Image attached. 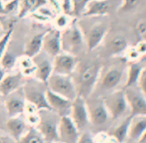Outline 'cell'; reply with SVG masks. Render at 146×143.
Here are the masks:
<instances>
[{
    "instance_id": "obj_1",
    "label": "cell",
    "mask_w": 146,
    "mask_h": 143,
    "mask_svg": "<svg viewBox=\"0 0 146 143\" xmlns=\"http://www.w3.org/2000/svg\"><path fill=\"white\" fill-rule=\"evenodd\" d=\"M101 70L100 64L95 61L83 63L79 61L75 71L71 75L79 96L87 99L92 94L97 86Z\"/></svg>"
},
{
    "instance_id": "obj_2",
    "label": "cell",
    "mask_w": 146,
    "mask_h": 143,
    "mask_svg": "<svg viewBox=\"0 0 146 143\" xmlns=\"http://www.w3.org/2000/svg\"><path fill=\"white\" fill-rule=\"evenodd\" d=\"M83 46H85L83 32L80 28L77 18H75L66 29L61 31L62 52L76 56L82 50Z\"/></svg>"
},
{
    "instance_id": "obj_3",
    "label": "cell",
    "mask_w": 146,
    "mask_h": 143,
    "mask_svg": "<svg viewBox=\"0 0 146 143\" xmlns=\"http://www.w3.org/2000/svg\"><path fill=\"white\" fill-rule=\"evenodd\" d=\"M46 88L71 101L74 100L78 95L74 81L72 77L68 75L52 73L46 83Z\"/></svg>"
},
{
    "instance_id": "obj_4",
    "label": "cell",
    "mask_w": 146,
    "mask_h": 143,
    "mask_svg": "<svg viewBox=\"0 0 146 143\" xmlns=\"http://www.w3.org/2000/svg\"><path fill=\"white\" fill-rule=\"evenodd\" d=\"M104 105L107 108L111 119H118L123 116L126 111L129 110L127 99L123 89H116V90L106 94L102 98Z\"/></svg>"
},
{
    "instance_id": "obj_5",
    "label": "cell",
    "mask_w": 146,
    "mask_h": 143,
    "mask_svg": "<svg viewBox=\"0 0 146 143\" xmlns=\"http://www.w3.org/2000/svg\"><path fill=\"white\" fill-rule=\"evenodd\" d=\"M40 113V121L36 126V129L40 132L46 143L56 142L59 141L58 137V122L59 117L57 120L53 116H51V110L39 111Z\"/></svg>"
},
{
    "instance_id": "obj_6",
    "label": "cell",
    "mask_w": 146,
    "mask_h": 143,
    "mask_svg": "<svg viewBox=\"0 0 146 143\" xmlns=\"http://www.w3.org/2000/svg\"><path fill=\"white\" fill-rule=\"evenodd\" d=\"M69 116L71 117L73 122L75 123L80 132L85 130V128L90 123L88 106L85 98L77 95L75 99L72 100Z\"/></svg>"
},
{
    "instance_id": "obj_7",
    "label": "cell",
    "mask_w": 146,
    "mask_h": 143,
    "mask_svg": "<svg viewBox=\"0 0 146 143\" xmlns=\"http://www.w3.org/2000/svg\"><path fill=\"white\" fill-rule=\"evenodd\" d=\"M81 30L83 32L86 49L88 51H92L97 48L104 40L107 34L108 26L103 22H96L88 26L86 29L81 28Z\"/></svg>"
},
{
    "instance_id": "obj_8",
    "label": "cell",
    "mask_w": 146,
    "mask_h": 143,
    "mask_svg": "<svg viewBox=\"0 0 146 143\" xmlns=\"http://www.w3.org/2000/svg\"><path fill=\"white\" fill-rule=\"evenodd\" d=\"M123 70L118 66L108 67L105 71H102L100 73L99 80L97 85L99 84L100 88L105 92L109 93L116 90L122 80H123Z\"/></svg>"
},
{
    "instance_id": "obj_9",
    "label": "cell",
    "mask_w": 146,
    "mask_h": 143,
    "mask_svg": "<svg viewBox=\"0 0 146 143\" xmlns=\"http://www.w3.org/2000/svg\"><path fill=\"white\" fill-rule=\"evenodd\" d=\"M22 91L26 102L34 105L39 111L50 110L45 95L46 88L42 89L34 83H26L22 86Z\"/></svg>"
},
{
    "instance_id": "obj_10",
    "label": "cell",
    "mask_w": 146,
    "mask_h": 143,
    "mask_svg": "<svg viewBox=\"0 0 146 143\" xmlns=\"http://www.w3.org/2000/svg\"><path fill=\"white\" fill-rule=\"evenodd\" d=\"M123 90L127 99L130 115L131 116L146 115V97L140 91V89L133 86L123 88Z\"/></svg>"
},
{
    "instance_id": "obj_11",
    "label": "cell",
    "mask_w": 146,
    "mask_h": 143,
    "mask_svg": "<svg viewBox=\"0 0 146 143\" xmlns=\"http://www.w3.org/2000/svg\"><path fill=\"white\" fill-rule=\"evenodd\" d=\"M78 63H79V60H78L77 56L69 54V53L61 52L60 54L53 57V73L71 76L73 72L75 71Z\"/></svg>"
},
{
    "instance_id": "obj_12",
    "label": "cell",
    "mask_w": 146,
    "mask_h": 143,
    "mask_svg": "<svg viewBox=\"0 0 146 143\" xmlns=\"http://www.w3.org/2000/svg\"><path fill=\"white\" fill-rule=\"evenodd\" d=\"M80 131L69 115L61 116L58 122V137L62 143H77Z\"/></svg>"
},
{
    "instance_id": "obj_13",
    "label": "cell",
    "mask_w": 146,
    "mask_h": 143,
    "mask_svg": "<svg viewBox=\"0 0 146 143\" xmlns=\"http://www.w3.org/2000/svg\"><path fill=\"white\" fill-rule=\"evenodd\" d=\"M42 50L44 51V53H46L48 56L52 57V58L62 52L61 31L55 28L45 31L44 37H43Z\"/></svg>"
},
{
    "instance_id": "obj_14",
    "label": "cell",
    "mask_w": 146,
    "mask_h": 143,
    "mask_svg": "<svg viewBox=\"0 0 146 143\" xmlns=\"http://www.w3.org/2000/svg\"><path fill=\"white\" fill-rule=\"evenodd\" d=\"M45 95H46L47 103H48L49 108H50L51 111L56 113L59 117L70 114L72 101L52 92V91H50L47 88L46 91H45Z\"/></svg>"
},
{
    "instance_id": "obj_15",
    "label": "cell",
    "mask_w": 146,
    "mask_h": 143,
    "mask_svg": "<svg viewBox=\"0 0 146 143\" xmlns=\"http://www.w3.org/2000/svg\"><path fill=\"white\" fill-rule=\"evenodd\" d=\"M88 112H89V120L90 123L97 126H101L107 123L109 119H111L108 112L107 108L104 105L102 99L95 100L91 103V105H88Z\"/></svg>"
},
{
    "instance_id": "obj_16",
    "label": "cell",
    "mask_w": 146,
    "mask_h": 143,
    "mask_svg": "<svg viewBox=\"0 0 146 143\" xmlns=\"http://www.w3.org/2000/svg\"><path fill=\"white\" fill-rule=\"evenodd\" d=\"M112 0H92L86 6L82 17H101L109 15L112 11Z\"/></svg>"
},
{
    "instance_id": "obj_17",
    "label": "cell",
    "mask_w": 146,
    "mask_h": 143,
    "mask_svg": "<svg viewBox=\"0 0 146 143\" xmlns=\"http://www.w3.org/2000/svg\"><path fill=\"white\" fill-rule=\"evenodd\" d=\"M17 92L18 90L11 93L10 95L7 96V99L5 100V108H6L8 117L20 116L21 114L24 113L25 104H26L24 94H23V91L21 95H18Z\"/></svg>"
},
{
    "instance_id": "obj_18",
    "label": "cell",
    "mask_w": 146,
    "mask_h": 143,
    "mask_svg": "<svg viewBox=\"0 0 146 143\" xmlns=\"http://www.w3.org/2000/svg\"><path fill=\"white\" fill-rule=\"evenodd\" d=\"M23 75L20 72L5 75L0 82V94L7 97L23 86Z\"/></svg>"
},
{
    "instance_id": "obj_19",
    "label": "cell",
    "mask_w": 146,
    "mask_h": 143,
    "mask_svg": "<svg viewBox=\"0 0 146 143\" xmlns=\"http://www.w3.org/2000/svg\"><path fill=\"white\" fill-rule=\"evenodd\" d=\"M6 128L10 137L17 142L28 131L30 126L27 124L25 119H22L20 116H15L8 118L6 121Z\"/></svg>"
},
{
    "instance_id": "obj_20",
    "label": "cell",
    "mask_w": 146,
    "mask_h": 143,
    "mask_svg": "<svg viewBox=\"0 0 146 143\" xmlns=\"http://www.w3.org/2000/svg\"><path fill=\"white\" fill-rule=\"evenodd\" d=\"M44 32H40L32 36L24 46L23 50V55L28 56L30 58H35L39 53L42 51V44H43V37H44Z\"/></svg>"
},
{
    "instance_id": "obj_21",
    "label": "cell",
    "mask_w": 146,
    "mask_h": 143,
    "mask_svg": "<svg viewBox=\"0 0 146 143\" xmlns=\"http://www.w3.org/2000/svg\"><path fill=\"white\" fill-rule=\"evenodd\" d=\"M35 65H36V69H35L34 77L37 81L46 85L49 77L53 73L52 61L46 58L41 59L40 61H35Z\"/></svg>"
},
{
    "instance_id": "obj_22",
    "label": "cell",
    "mask_w": 146,
    "mask_h": 143,
    "mask_svg": "<svg viewBox=\"0 0 146 143\" xmlns=\"http://www.w3.org/2000/svg\"><path fill=\"white\" fill-rule=\"evenodd\" d=\"M47 0H20L18 6V19L32 14L38 10L40 7L47 5Z\"/></svg>"
},
{
    "instance_id": "obj_23",
    "label": "cell",
    "mask_w": 146,
    "mask_h": 143,
    "mask_svg": "<svg viewBox=\"0 0 146 143\" xmlns=\"http://www.w3.org/2000/svg\"><path fill=\"white\" fill-rule=\"evenodd\" d=\"M145 130H146V115L132 116L128 138L133 141H138Z\"/></svg>"
},
{
    "instance_id": "obj_24",
    "label": "cell",
    "mask_w": 146,
    "mask_h": 143,
    "mask_svg": "<svg viewBox=\"0 0 146 143\" xmlns=\"http://www.w3.org/2000/svg\"><path fill=\"white\" fill-rule=\"evenodd\" d=\"M142 69H143V66L141 64H139L138 62H130L128 64L123 88L133 87L137 85L140 74L142 72Z\"/></svg>"
},
{
    "instance_id": "obj_25",
    "label": "cell",
    "mask_w": 146,
    "mask_h": 143,
    "mask_svg": "<svg viewBox=\"0 0 146 143\" xmlns=\"http://www.w3.org/2000/svg\"><path fill=\"white\" fill-rule=\"evenodd\" d=\"M132 116L129 115L126 118H124L115 128L113 129L110 134L113 136V138L117 141V143H125L126 140L128 139L129 135V128L131 124Z\"/></svg>"
},
{
    "instance_id": "obj_26",
    "label": "cell",
    "mask_w": 146,
    "mask_h": 143,
    "mask_svg": "<svg viewBox=\"0 0 146 143\" xmlns=\"http://www.w3.org/2000/svg\"><path fill=\"white\" fill-rule=\"evenodd\" d=\"M128 48V41L124 36H117L110 39L107 44V50L111 56H118V55L124 54L126 49Z\"/></svg>"
},
{
    "instance_id": "obj_27",
    "label": "cell",
    "mask_w": 146,
    "mask_h": 143,
    "mask_svg": "<svg viewBox=\"0 0 146 143\" xmlns=\"http://www.w3.org/2000/svg\"><path fill=\"white\" fill-rule=\"evenodd\" d=\"M17 65H18L19 69H20V73L23 76H34L35 69H36L34 58H30L28 56L22 55V56L17 59Z\"/></svg>"
},
{
    "instance_id": "obj_28",
    "label": "cell",
    "mask_w": 146,
    "mask_h": 143,
    "mask_svg": "<svg viewBox=\"0 0 146 143\" xmlns=\"http://www.w3.org/2000/svg\"><path fill=\"white\" fill-rule=\"evenodd\" d=\"M16 143H46L36 127H30Z\"/></svg>"
},
{
    "instance_id": "obj_29",
    "label": "cell",
    "mask_w": 146,
    "mask_h": 143,
    "mask_svg": "<svg viewBox=\"0 0 146 143\" xmlns=\"http://www.w3.org/2000/svg\"><path fill=\"white\" fill-rule=\"evenodd\" d=\"M74 19H75V17L69 16V15L63 14V13H59L54 17V28L59 31L64 30L72 23Z\"/></svg>"
},
{
    "instance_id": "obj_30",
    "label": "cell",
    "mask_w": 146,
    "mask_h": 143,
    "mask_svg": "<svg viewBox=\"0 0 146 143\" xmlns=\"http://www.w3.org/2000/svg\"><path fill=\"white\" fill-rule=\"evenodd\" d=\"M17 57L13 54L12 52L8 51L6 49L5 53L3 54L2 58L0 60V66L2 67L5 71L11 70L15 67V65L17 64Z\"/></svg>"
},
{
    "instance_id": "obj_31",
    "label": "cell",
    "mask_w": 146,
    "mask_h": 143,
    "mask_svg": "<svg viewBox=\"0 0 146 143\" xmlns=\"http://www.w3.org/2000/svg\"><path fill=\"white\" fill-rule=\"evenodd\" d=\"M90 1H92V0H71L73 6V16L75 18L81 17L85 11L86 6Z\"/></svg>"
},
{
    "instance_id": "obj_32",
    "label": "cell",
    "mask_w": 146,
    "mask_h": 143,
    "mask_svg": "<svg viewBox=\"0 0 146 143\" xmlns=\"http://www.w3.org/2000/svg\"><path fill=\"white\" fill-rule=\"evenodd\" d=\"M142 0H120V5L118 6L117 10L119 12H131L136 9Z\"/></svg>"
},
{
    "instance_id": "obj_33",
    "label": "cell",
    "mask_w": 146,
    "mask_h": 143,
    "mask_svg": "<svg viewBox=\"0 0 146 143\" xmlns=\"http://www.w3.org/2000/svg\"><path fill=\"white\" fill-rule=\"evenodd\" d=\"M12 33H13V27H10V28H8L5 31L2 36L0 37V60H1L3 54L6 51L7 47H8L11 36H12Z\"/></svg>"
},
{
    "instance_id": "obj_34",
    "label": "cell",
    "mask_w": 146,
    "mask_h": 143,
    "mask_svg": "<svg viewBox=\"0 0 146 143\" xmlns=\"http://www.w3.org/2000/svg\"><path fill=\"white\" fill-rule=\"evenodd\" d=\"M59 11H60V13H63V14L74 17L73 16V6L71 0H60Z\"/></svg>"
},
{
    "instance_id": "obj_35",
    "label": "cell",
    "mask_w": 146,
    "mask_h": 143,
    "mask_svg": "<svg viewBox=\"0 0 146 143\" xmlns=\"http://www.w3.org/2000/svg\"><path fill=\"white\" fill-rule=\"evenodd\" d=\"M124 56L125 58L127 59L128 63L130 62H137V60L140 58V55L139 53L137 52V50L135 49V47H128L126 49V51L124 52Z\"/></svg>"
},
{
    "instance_id": "obj_36",
    "label": "cell",
    "mask_w": 146,
    "mask_h": 143,
    "mask_svg": "<svg viewBox=\"0 0 146 143\" xmlns=\"http://www.w3.org/2000/svg\"><path fill=\"white\" fill-rule=\"evenodd\" d=\"M94 140L95 143H117L113 136L107 133H98L96 136H94Z\"/></svg>"
},
{
    "instance_id": "obj_37",
    "label": "cell",
    "mask_w": 146,
    "mask_h": 143,
    "mask_svg": "<svg viewBox=\"0 0 146 143\" xmlns=\"http://www.w3.org/2000/svg\"><path fill=\"white\" fill-rule=\"evenodd\" d=\"M77 143H95V140H94V136L89 131L84 130L80 132Z\"/></svg>"
},
{
    "instance_id": "obj_38",
    "label": "cell",
    "mask_w": 146,
    "mask_h": 143,
    "mask_svg": "<svg viewBox=\"0 0 146 143\" xmlns=\"http://www.w3.org/2000/svg\"><path fill=\"white\" fill-rule=\"evenodd\" d=\"M137 86L140 89V91L143 93L144 96L146 97V66L143 67V69H142V72L140 74L139 80H138L137 83Z\"/></svg>"
},
{
    "instance_id": "obj_39",
    "label": "cell",
    "mask_w": 146,
    "mask_h": 143,
    "mask_svg": "<svg viewBox=\"0 0 146 143\" xmlns=\"http://www.w3.org/2000/svg\"><path fill=\"white\" fill-rule=\"evenodd\" d=\"M134 47H135V49L137 50V52L139 53L140 56L146 55V40L139 41Z\"/></svg>"
},
{
    "instance_id": "obj_40",
    "label": "cell",
    "mask_w": 146,
    "mask_h": 143,
    "mask_svg": "<svg viewBox=\"0 0 146 143\" xmlns=\"http://www.w3.org/2000/svg\"><path fill=\"white\" fill-rule=\"evenodd\" d=\"M0 143H16V141L12 137L5 136V135L0 134Z\"/></svg>"
},
{
    "instance_id": "obj_41",
    "label": "cell",
    "mask_w": 146,
    "mask_h": 143,
    "mask_svg": "<svg viewBox=\"0 0 146 143\" xmlns=\"http://www.w3.org/2000/svg\"><path fill=\"white\" fill-rule=\"evenodd\" d=\"M138 143H146V130L144 131V133L142 134V136L139 138V140L137 141Z\"/></svg>"
},
{
    "instance_id": "obj_42",
    "label": "cell",
    "mask_w": 146,
    "mask_h": 143,
    "mask_svg": "<svg viewBox=\"0 0 146 143\" xmlns=\"http://www.w3.org/2000/svg\"><path fill=\"white\" fill-rule=\"evenodd\" d=\"M5 75H6V74H5V70L2 68V67L0 66V82L2 81V79L4 78Z\"/></svg>"
},
{
    "instance_id": "obj_43",
    "label": "cell",
    "mask_w": 146,
    "mask_h": 143,
    "mask_svg": "<svg viewBox=\"0 0 146 143\" xmlns=\"http://www.w3.org/2000/svg\"><path fill=\"white\" fill-rule=\"evenodd\" d=\"M1 1L4 3H7V2H9V1H12V0H1Z\"/></svg>"
},
{
    "instance_id": "obj_44",
    "label": "cell",
    "mask_w": 146,
    "mask_h": 143,
    "mask_svg": "<svg viewBox=\"0 0 146 143\" xmlns=\"http://www.w3.org/2000/svg\"><path fill=\"white\" fill-rule=\"evenodd\" d=\"M51 143H62V142H60V141H56V142H51Z\"/></svg>"
},
{
    "instance_id": "obj_45",
    "label": "cell",
    "mask_w": 146,
    "mask_h": 143,
    "mask_svg": "<svg viewBox=\"0 0 146 143\" xmlns=\"http://www.w3.org/2000/svg\"><path fill=\"white\" fill-rule=\"evenodd\" d=\"M1 33H2V28L0 27V34H1Z\"/></svg>"
},
{
    "instance_id": "obj_46",
    "label": "cell",
    "mask_w": 146,
    "mask_h": 143,
    "mask_svg": "<svg viewBox=\"0 0 146 143\" xmlns=\"http://www.w3.org/2000/svg\"><path fill=\"white\" fill-rule=\"evenodd\" d=\"M0 108H1V103H0Z\"/></svg>"
}]
</instances>
